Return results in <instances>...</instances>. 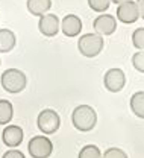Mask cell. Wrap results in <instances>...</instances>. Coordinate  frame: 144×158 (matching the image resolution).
I'll list each match as a JSON object with an SVG mask.
<instances>
[{"label": "cell", "mask_w": 144, "mask_h": 158, "mask_svg": "<svg viewBox=\"0 0 144 158\" xmlns=\"http://www.w3.org/2000/svg\"><path fill=\"white\" fill-rule=\"evenodd\" d=\"M71 122L73 126L78 131L82 132H88L91 131L96 123H97V113L94 111V108H91L90 105H79L73 110L71 114Z\"/></svg>", "instance_id": "obj_1"}, {"label": "cell", "mask_w": 144, "mask_h": 158, "mask_svg": "<svg viewBox=\"0 0 144 158\" xmlns=\"http://www.w3.org/2000/svg\"><path fill=\"white\" fill-rule=\"evenodd\" d=\"M2 87L8 91V93H20L26 88V75L18 70V69H8L6 72L2 73Z\"/></svg>", "instance_id": "obj_2"}, {"label": "cell", "mask_w": 144, "mask_h": 158, "mask_svg": "<svg viewBox=\"0 0 144 158\" xmlns=\"http://www.w3.org/2000/svg\"><path fill=\"white\" fill-rule=\"evenodd\" d=\"M79 52L85 58H94L97 56L103 49V38L99 34H85L78 41Z\"/></svg>", "instance_id": "obj_3"}, {"label": "cell", "mask_w": 144, "mask_h": 158, "mask_svg": "<svg viewBox=\"0 0 144 158\" xmlns=\"http://www.w3.org/2000/svg\"><path fill=\"white\" fill-rule=\"evenodd\" d=\"M37 125H38L41 132L50 135V134H55L59 129L61 118H59V114L56 111H53V110H42L41 113L38 114Z\"/></svg>", "instance_id": "obj_4"}, {"label": "cell", "mask_w": 144, "mask_h": 158, "mask_svg": "<svg viewBox=\"0 0 144 158\" xmlns=\"http://www.w3.org/2000/svg\"><path fill=\"white\" fill-rule=\"evenodd\" d=\"M27 149L32 158H49L53 151V143L46 135H37L29 141Z\"/></svg>", "instance_id": "obj_5"}, {"label": "cell", "mask_w": 144, "mask_h": 158, "mask_svg": "<svg viewBox=\"0 0 144 158\" xmlns=\"http://www.w3.org/2000/svg\"><path fill=\"white\" fill-rule=\"evenodd\" d=\"M103 84H105L106 90L111 91V93H118V91H122L124 84H126V76H124L123 70H122V69H109V70L105 73Z\"/></svg>", "instance_id": "obj_6"}, {"label": "cell", "mask_w": 144, "mask_h": 158, "mask_svg": "<svg viewBox=\"0 0 144 158\" xmlns=\"http://www.w3.org/2000/svg\"><path fill=\"white\" fill-rule=\"evenodd\" d=\"M117 19L120 20L124 24H130L135 23L137 20L140 19V12L137 8V3L132 0H124L122 3H118L117 8Z\"/></svg>", "instance_id": "obj_7"}, {"label": "cell", "mask_w": 144, "mask_h": 158, "mask_svg": "<svg viewBox=\"0 0 144 158\" xmlns=\"http://www.w3.org/2000/svg\"><path fill=\"white\" fill-rule=\"evenodd\" d=\"M38 29L44 37H55L59 32V19L55 14H42L38 21Z\"/></svg>", "instance_id": "obj_8"}, {"label": "cell", "mask_w": 144, "mask_h": 158, "mask_svg": "<svg viewBox=\"0 0 144 158\" xmlns=\"http://www.w3.org/2000/svg\"><path fill=\"white\" fill-rule=\"evenodd\" d=\"M93 27L99 35H111L117 29V21L109 14H102L93 21Z\"/></svg>", "instance_id": "obj_9"}, {"label": "cell", "mask_w": 144, "mask_h": 158, "mask_svg": "<svg viewBox=\"0 0 144 158\" xmlns=\"http://www.w3.org/2000/svg\"><path fill=\"white\" fill-rule=\"evenodd\" d=\"M61 31L65 37H70V38L78 37V35L81 34V31H82V21H81V19H79L78 15L68 14V15H65V17L62 19Z\"/></svg>", "instance_id": "obj_10"}, {"label": "cell", "mask_w": 144, "mask_h": 158, "mask_svg": "<svg viewBox=\"0 0 144 158\" xmlns=\"http://www.w3.org/2000/svg\"><path fill=\"white\" fill-rule=\"evenodd\" d=\"M23 129L20 126H15V125H9L3 129V134H2V140L3 143L8 146V148H17L18 144H21L23 141Z\"/></svg>", "instance_id": "obj_11"}, {"label": "cell", "mask_w": 144, "mask_h": 158, "mask_svg": "<svg viewBox=\"0 0 144 158\" xmlns=\"http://www.w3.org/2000/svg\"><path fill=\"white\" fill-rule=\"evenodd\" d=\"M52 6V0H27V11L32 15L41 17L42 14L49 12Z\"/></svg>", "instance_id": "obj_12"}, {"label": "cell", "mask_w": 144, "mask_h": 158, "mask_svg": "<svg viewBox=\"0 0 144 158\" xmlns=\"http://www.w3.org/2000/svg\"><path fill=\"white\" fill-rule=\"evenodd\" d=\"M15 46V35L9 29H0V53L11 52Z\"/></svg>", "instance_id": "obj_13"}, {"label": "cell", "mask_w": 144, "mask_h": 158, "mask_svg": "<svg viewBox=\"0 0 144 158\" xmlns=\"http://www.w3.org/2000/svg\"><path fill=\"white\" fill-rule=\"evenodd\" d=\"M130 110L140 118H144V91H137L130 98Z\"/></svg>", "instance_id": "obj_14"}, {"label": "cell", "mask_w": 144, "mask_h": 158, "mask_svg": "<svg viewBox=\"0 0 144 158\" xmlns=\"http://www.w3.org/2000/svg\"><path fill=\"white\" fill-rule=\"evenodd\" d=\"M14 116V108H12V103L9 100H5L2 99L0 100V125H6L12 120Z\"/></svg>", "instance_id": "obj_15"}, {"label": "cell", "mask_w": 144, "mask_h": 158, "mask_svg": "<svg viewBox=\"0 0 144 158\" xmlns=\"http://www.w3.org/2000/svg\"><path fill=\"white\" fill-rule=\"evenodd\" d=\"M79 158H102V154L96 144H86L85 148L81 149Z\"/></svg>", "instance_id": "obj_16"}, {"label": "cell", "mask_w": 144, "mask_h": 158, "mask_svg": "<svg viewBox=\"0 0 144 158\" xmlns=\"http://www.w3.org/2000/svg\"><path fill=\"white\" fill-rule=\"evenodd\" d=\"M132 44L138 50H143L144 49V27H138V29L134 31V34H132Z\"/></svg>", "instance_id": "obj_17"}, {"label": "cell", "mask_w": 144, "mask_h": 158, "mask_svg": "<svg viewBox=\"0 0 144 158\" xmlns=\"http://www.w3.org/2000/svg\"><path fill=\"white\" fill-rule=\"evenodd\" d=\"M88 5L96 12H105V11H108L111 0H88Z\"/></svg>", "instance_id": "obj_18"}, {"label": "cell", "mask_w": 144, "mask_h": 158, "mask_svg": "<svg viewBox=\"0 0 144 158\" xmlns=\"http://www.w3.org/2000/svg\"><path fill=\"white\" fill-rule=\"evenodd\" d=\"M132 64H134V67H135L138 72L144 73V49L140 50V52H137V53L132 56Z\"/></svg>", "instance_id": "obj_19"}, {"label": "cell", "mask_w": 144, "mask_h": 158, "mask_svg": "<svg viewBox=\"0 0 144 158\" xmlns=\"http://www.w3.org/2000/svg\"><path fill=\"white\" fill-rule=\"evenodd\" d=\"M102 158H127V155L124 154L122 149H118V148H111V149H108L103 154Z\"/></svg>", "instance_id": "obj_20"}, {"label": "cell", "mask_w": 144, "mask_h": 158, "mask_svg": "<svg viewBox=\"0 0 144 158\" xmlns=\"http://www.w3.org/2000/svg\"><path fill=\"white\" fill-rule=\"evenodd\" d=\"M2 158H24V154H23V152H20V151H15V149H12V151H8V152H5Z\"/></svg>", "instance_id": "obj_21"}, {"label": "cell", "mask_w": 144, "mask_h": 158, "mask_svg": "<svg viewBox=\"0 0 144 158\" xmlns=\"http://www.w3.org/2000/svg\"><path fill=\"white\" fill-rule=\"evenodd\" d=\"M137 8H138V12H140V17L144 19V0H137Z\"/></svg>", "instance_id": "obj_22"}, {"label": "cell", "mask_w": 144, "mask_h": 158, "mask_svg": "<svg viewBox=\"0 0 144 158\" xmlns=\"http://www.w3.org/2000/svg\"><path fill=\"white\" fill-rule=\"evenodd\" d=\"M111 2H114V3H117V5H118V3H122V2H124V0H111Z\"/></svg>", "instance_id": "obj_23"}, {"label": "cell", "mask_w": 144, "mask_h": 158, "mask_svg": "<svg viewBox=\"0 0 144 158\" xmlns=\"http://www.w3.org/2000/svg\"><path fill=\"white\" fill-rule=\"evenodd\" d=\"M0 64H2V61H0Z\"/></svg>", "instance_id": "obj_24"}]
</instances>
